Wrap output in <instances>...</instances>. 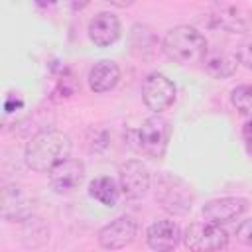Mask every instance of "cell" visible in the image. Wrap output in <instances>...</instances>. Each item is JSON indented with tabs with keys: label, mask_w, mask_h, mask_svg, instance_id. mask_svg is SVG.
<instances>
[{
	"label": "cell",
	"mask_w": 252,
	"mask_h": 252,
	"mask_svg": "<svg viewBox=\"0 0 252 252\" xmlns=\"http://www.w3.org/2000/svg\"><path fill=\"white\" fill-rule=\"evenodd\" d=\"M169 138H171V126L159 114L146 118L136 132L138 150L152 159H161L165 156Z\"/></svg>",
	"instance_id": "3"
},
{
	"label": "cell",
	"mask_w": 252,
	"mask_h": 252,
	"mask_svg": "<svg viewBox=\"0 0 252 252\" xmlns=\"http://www.w3.org/2000/svg\"><path fill=\"white\" fill-rule=\"evenodd\" d=\"M156 199L161 203L165 211L175 213V215H183L191 211V203H193L189 185L175 175H161L158 179Z\"/></svg>",
	"instance_id": "4"
},
{
	"label": "cell",
	"mask_w": 252,
	"mask_h": 252,
	"mask_svg": "<svg viewBox=\"0 0 252 252\" xmlns=\"http://www.w3.org/2000/svg\"><path fill=\"white\" fill-rule=\"evenodd\" d=\"M120 191L126 199H142L150 189V171L138 159H128L118 167Z\"/></svg>",
	"instance_id": "7"
},
{
	"label": "cell",
	"mask_w": 252,
	"mask_h": 252,
	"mask_svg": "<svg viewBox=\"0 0 252 252\" xmlns=\"http://www.w3.org/2000/svg\"><path fill=\"white\" fill-rule=\"evenodd\" d=\"M236 57H238L240 65H244L246 69L252 71V37L244 39V41L236 47Z\"/></svg>",
	"instance_id": "19"
},
{
	"label": "cell",
	"mask_w": 252,
	"mask_h": 252,
	"mask_svg": "<svg viewBox=\"0 0 252 252\" xmlns=\"http://www.w3.org/2000/svg\"><path fill=\"white\" fill-rule=\"evenodd\" d=\"M35 2H37L39 6H51V4L55 2V0H35Z\"/></svg>",
	"instance_id": "24"
},
{
	"label": "cell",
	"mask_w": 252,
	"mask_h": 252,
	"mask_svg": "<svg viewBox=\"0 0 252 252\" xmlns=\"http://www.w3.org/2000/svg\"><path fill=\"white\" fill-rule=\"evenodd\" d=\"M120 20L112 12H100L89 22V39L96 47H108L120 37Z\"/></svg>",
	"instance_id": "12"
},
{
	"label": "cell",
	"mask_w": 252,
	"mask_h": 252,
	"mask_svg": "<svg viewBox=\"0 0 252 252\" xmlns=\"http://www.w3.org/2000/svg\"><path fill=\"white\" fill-rule=\"evenodd\" d=\"M240 61L236 57V51L230 53V51H224V49H215V51H207L205 59H203V67L205 71L215 77V79H226V77H232L238 69Z\"/></svg>",
	"instance_id": "14"
},
{
	"label": "cell",
	"mask_w": 252,
	"mask_h": 252,
	"mask_svg": "<svg viewBox=\"0 0 252 252\" xmlns=\"http://www.w3.org/2000/svg\"><path fill=\"white\" fill-rule=\"evenodd\" d=\"M183 244L189 250L207 252V250H222L228 244V234L220 224L215 222H193L183 232Z\"/></svg>",
	"instance_id": "5"
},
{
	"label": "cell",
	"mask_w": 252,
	"mask_h": 252,
	"mask_svg": "<svg viewBox=\"0 0 252 252\" xmlns=\"http://www.w3.org/2000/svg\"><path fill=\"white\" fill-rule=\"evenodd\" d=\"M87 79L93 93H108L120 81V67L112 59H100L91 67Z\"/></svg>",
	"instance_id": "13"
},
{
	"label": "cell",
	"mask_w": 252,
	"mask_h": 252,
	"mask_svg": "<svg viewBox=\"0 0 252 252\" xmlns=\"http://www.w3.org/2000/svg\"><path fill=\"white\" fill-rule=\"evenodd\" d=\"M89 195L94 201H98L100 205H104V207H114L118 203L122 191H120V183H116L112 177L100 175V177H96V179L91 181Z\"/></svg>",
	"instance_id": "16"
},
{
	"label": "cell",
	"mask_w": 252,
	"mask_h": 252,
	"mask_svg": "<svg viewBox=\"0 0 252 252\" xmlns=\"http://www.w3.org/2000/svg\"><path fill=\"white\" fill-rule=\"evenodd\" d=\"M213 22L215 26H219L220 30L232 32V33H242L248 28V16L240 6L234 4H219L213 12Z\"/></svg>",
	"instance_id": "15"
},
{
	"label": "cell",
	"mask_w": 252,
	"mask_h": 252,
	"mask_svg": "<svg viewBox=\"0 0 252 252\" xmlns=\"http://www.w3.org/2000/svg\"><path fill=\"white\" fill-rule=\"evenodd\" d=\"M106 2H110L112 6H118V8H126V6L134 4V0H106Z\"/></svg>",
	"instance_id": "23"
},
{
	"label": "cell",
	"mask_w": 252,
	"mask_h": 252,
	"mask_svg": "<svg viewBox=\"0 0 252 252\" xmlns=\"http://www.w3.org/2000/svg\"><path fill=\"white\" fill-rule=\"evenodd\" d=\"M236 238L242 244L252 246V219H248V220H244V222H240L236 226Z\"/></svg>",
	"instance_id": "20"
},
{
	"label": "cell",
	"mask_w": 252,
	"mask_h": 252,
	"mask_svg": "<svg viewBox=\"0 0 252 252\" xmlns=\"http://www.w3.org/2000/svg\"><path fill=\"white\" fill-rule=\"evenodd\" d=\"M161 49L167 59H171L177 65H197L203 63L209 43L207 37L193 26H175L171 28L163 41Z\"/></svg>",
	"instance_id": "2"
},
{
	"label": "cell",
	"mask_w": 252,
	"mask_h": 252,
	"mask_svg": "<svg viewBox=\"0 0 252 252\" xmlns=\"http://www.w3.org/2000/svg\"><path fill=\"white\" fill-rule=\"evenodd\" d=\"M242 142H244L246 150L252 154V118H248L242 126Z\"/></svg>",
	"instance_id": "21"
},
{
	"label": "cell",
	"mask_w": 252,
	"mask_h": 252,
	"mask_svg": "<svg viewBox=\"0 0 252 252\" xmlns=\"http://www.w3.org/2000/svg\"><path fill=\"white\" fill-rule=\"evenodd\" d=\"M71 154V138L59 130H43L35 134L24 152L26 165L32 171L45 173L55 167L59 161L69 158Z\"/></svg>",
	"instance_id": "1"
},
{
	"label": "cell",
	"mask_w": 252,
	"mask_h": 252,
	"mask_svg": "<svg viewBox=\"0 0 252 252\" xmlns=\"http://www.w3.org/2000/svg\"><path fill=\"white\" fill-rule=\"evenodd\" d=\"M49 185L55 193L65 195L75 191L85 179V163L73 158H65L49 171Z\"/></svg>",
	"instance_id": "8"
},
{
	"label": "cell",
	"mask_w": 252,
	"mask_h": 252,
	"mask_svg": "<svg viewBox=\"0 0 252 252\" xmlns=\"http://www.w3.org/2000/svg\"><path fill=\"white\" fill-rule=\"evenodd\" d=\"M246 207H248V203L242 197H220V199L209 201L203 207V217L209 222L224 224V222L238 219L246 211Z\"/></svg>",
	"instance_id": "11"
},
{
	"label": "cell",
	"mask_w": 252,
	"mask_h": 252,
	"mask_svg": "<svg viewBox=\"0 0 252 252\" xmlns=\"http://www.w3.org/2000/svg\"><path fill=\"white\" fill-rule=\"evenodd\" d=\"M175 85L169 77H165L163 73H150L144 81H142V98L144 104L154 112L159 114L163 110H167L173 102H175Z\"/></svg>",
	"instance_id": "6"
},
{
	"label": "cell",
	"mask_w": 252,
	"mask_h": 252,
	"mask_svg": "<svg viewBox=\"0 0 252 252\" xmlns=\"http://www.w3.org/2000/svg\"><path fill=\"white\" fill-rule=\"evenodd\" d=\"M2 215H4V219H16V220H22L30 215V207H28L24 195L18 191V187H6L4 189Z\"/></svg>",
	"instance_id": "17"
},
{
	"label": "cell",
	"mask_w": 252,
	"mask_h": 252,
	"mask_svg": "<svg viewBox=\"0 0 252 252\" xmlns=\"http://www.w3.org/2000/svg\"><path fill=\"white\" fill-rule=\"evenodd\" d=\"M89 2H91V0H69V4H71L73 10H83Z\"/></svg>",
	"instance_id": "22"
},
{
	"label": "cell",
	"mask_w": 252,
	"mask_h": 252,
	"mask_svg": "<svg viewBox=\"0 0 252 252\" xmlns=\"http://www.w3.org/2000/svg\"><path fill=\"white\" fill-rule=\"evenodd\" d=\"M136 232H138V224L132 217H118L100 228L98 244L106 250H120L134 240Z\"/></svg>",
	"instance_id": "9"
},
{
	"label": "cell",
	"mask_w": 252,
	"mask_h": 252,
	"mask_svg": "<svg viewBox=\"0 0 252 252\" xmlns=\"http://www.w3.org/2000/svg\"><path fill=\"white\" fill-rule=\"evenodd\" d=\"M232 106L246 118H252V85H238L230 93Z\"/></svg>",
	"instance_id": "18"
},
{
	"label": "cell",
	"mask_w": 252,
	"mask_h": 252,
	"mask_svg": "<svg viewBox=\"0 0 252 252\" xmlns=\"http://www.w3.org/2000/svg\"><path fill=\"white\" fill-rule=\"evenodd\" d=\"M146 240H148V246L152 250L163 252V250H173L183 240V234H181V228L175 220L159 219L148 226Z\"/></svg>",
	"instance_id": "10"
}]
</instances>
